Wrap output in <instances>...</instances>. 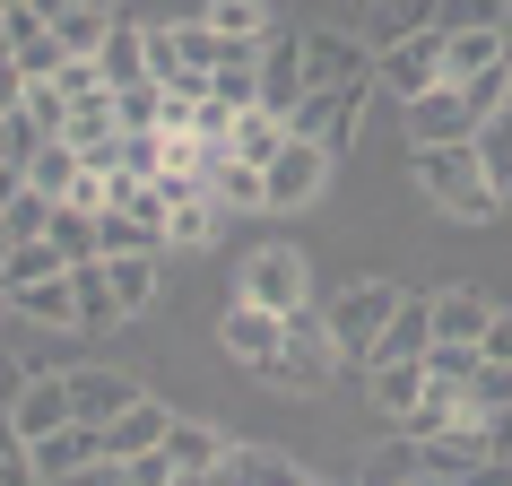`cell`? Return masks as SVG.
Returning <instances> with one entry per match:
<instances>
[{"label":"cell","instance_id":"cell-20","mask_svg":"<svg viewBox=\"0 0 512 486\" xmlns=\"http://www.w3.org/2000/svg\"><path fill=\"white\" fill-rule=\"evenodd\" d=\"M9 313L35 330H79V278L53 270V278H35V287H9Z\"/></svg>","mask_w":512,"mask_h":486},{"label":"cell","instance_id":"cell-40","mask_svg":"<svg viewBox=\"0 0 512 486\" xmlns=\"http://www.w3.org/2000/svg\"><path fill=\"white\" fill-rule=\"evenodd\" d=\"M53 209H61V200H44V191H18V200H9L0 217H9V235H18V243H44V226H53Z\"/></svg>","mask_w":512,"mask_h":486},{"label":"cell","instance_id":"cell-5","mask_svg":"<svg viewBox=\"0 0 512 486\" xmlns=\"http://www.w3.org/2000/svg\"><path fill=\"white\" fill-rule=\"evenodd\" d=\"M374 96H382V79H348V87H304V105L287 113V131L296 139H322L330 157L348 148L356 131H365V113H374Z\"/></svg>","mask_w":512,"mask_h":486},{"label":"cell","instance_id":"cell-46","mask_svg":"<svg viewBox=\"0 0 512 486\" xmlns=\"http://www.w3.org/2000/svg\"><path fill=\"white\" fill-rule=\"evenodd\" d=\"M27 374H35V365H18V356L0 348V408H9V400H18V391H27Z\"/></svg>","mask_w":512,"mask_h":486},{"label":"cell","instance_id":"cell-25","mask_svg":"<svg viewBox=\"0 0 512 486\" xmlns=\"http://www.w3.org/2000/svg\"><path fill=\"white\" fill-rule=\"evenodd\" d=\"M79 183H87V157L70 139H44L27 157V191H44V200H79Z\"/></svg>","mask_w":512,"mask_h":486},{"label":"cell","instance_id":"cell-15","mask_svg":"<svg viewBox=\"0 0 512 486\" xmlns=\"http://www.w3.org/2000/svg\"><path fill=\"white\" fill-rule=\"evenodd\" d=\"M313 469H304L296 452H270V443H226V460H217V486H304Z\"/></svg>","mask_w":512,"mask_h":486},{"label":"cell","instance_id":"cell-42","mask_svg":"<svg viewBox=\"0 0 512 486\" xmlns=\"http://www.w3.org/2000/svg\"><path fill=\"white\" fill-rule=\"evenodd\" d=\"M113 105H122V131H157V113H165V87H157V79H148V87H122Z\"/></svg>","mask_w":512,"mask_h":486},{"label":"cell","instance_id":"cell-10","mask_svg":"<svg viewBox=\"0 0 512 486\" xmlns=\"http://www.w3.org/2000/svg\"><path fill=\"white\" fill-rule=\"evenodd\" d=\"M139 391H148V382H139L131 365H70V408H79L87 426H113Z\"/></svg>","mask_w":512,"mask_h":486},{"label":"cell","instance_id":"cell-26","mask_svg":"<svg viewBox=\"0 0 512 486\" xmlns=\"http://www.w3.org/2000/svg\"><path fill=\"white\" fill-rule=\"evenodd\" d=\"M165 460H174V478H200V469H217V460H226V434H217L209 417H174Z\"/></svg>","mask_w":512,"mask_h":486},{"label":"cell","instance_id":"cell-48","mask_svg":"<svg viewBox=\"0 0 512 486\" xmlns=\"http://www.w3.org/2000/svg\"><path fill=\"white\" fill-rule=\"evenodd\" d=\"M9 252H18V235H9V217H0V270H9Z\"/></svg>","mask_w":512,"mask_h":486},{"label":"cell","instance_id":"cell-53","mask_svg":"<svg viewBox=\"0 0 512 486\" xmlns=\"http://www.w3.org/2000/svg\"><path fill=\"white\" fill-rule=\"evenodd\" d=\"M504 209H512V183H504Z\"/></svg>","mask_w":512,"mask_h":486},{"label":"cell","instance_id":"cell-19","mask_svg":"<svg viewBox=\"0 0 512 486\" xmlns=\"http://www.w3.org/2000/svg\"><path fill=\"white\" fill-rule=\"evenodd\" d=\"M365 400H374V417L400 426L408 408L426 400V356H382V365H365Z\"/></svg>","mask_w":512,"mask_h":486},{"label":"cell","instance_id":"cell-30","mask_svg":"<svg viewBox=\"0 0 512 486\" xmlns=\"http://www.w3.org/2000/svg\"><path fill=\"white\" fill-rule=\"evenodd\" d=\"M96 217H105V209H53V226H44V243H53L70 270H79V261H105V235H96Z\"/></svg>","mask_w":512,"mask_h":486},{"label":"cell","instance_id":"cell-37","mask_svg":"<svg viewBox=\"0 0 512 486\" xmlns=\"http://www.w3.org/2000/svg\"><path fill=\"white\" fill-rule=\"evenodd\" d=\"M469 96V122H495V113L512 105V61H495V70H478V79L460 87Z\"/></svg>","mask_w":512,"mask_h":486},{"label":"cell","instance_id":"cell-35","mask_svg":"<svg viewBox=\"0 0 512 486\" xmlns=\"http://www.w3.org/2000/svg\"><path fill=\"white\" fill-rule=\"evenodd\" d=\"M70 105H79V96H70L61 79H27V105H18V113H27L44 139H70Z\"/></svg>","mask_w":512,"mask_h":486},{"label":"cell","instance_id":"cell-6","mask_svg":"<svg viewBox=\"0 0 512 486\" xmlns=\"http://www.w3.org/2000/svg\"><path fill=\"white\" fill-rule=\"evenodd\" d=\"M330 174H339V157H330L322 139H287V148H278V165L261 174V183H270V209L296 217V209H322Z\"/></svg>","mask_w":512,"mask_h":486},{"label":"cell","instance_id":"cell-31","mask_svg":"<svg viewBox=\"0 0 512 486\" xmlns=\"http://www.w3.org/2000/svg\"><path fill=\"white\" fill-rule=\"evenodd\" d=\"M96 235H105V252H165V261H174V243H165V217L105 209V217H96Z\"/></svg>","mask_w":512,"mask_h":486},{"label":"cell","instance_id":"cell-7","mask_svg":"<svg viewBox=\"0 0 512 486\" xmlns=\"http://www.w3.org/2000/svg\"><path fill=\"white\" fill-rule=\"evenodd\" d=\"M217 348H226V365H243V374H270V356L287 348V313L235 296L226 313H217Z\"/></svg>","mask_w":512,"mask_h":486},{"label":"cell","instance_id":"cell-2","mask_svg":"<svg viewBox=\"0 0 512 486\" xmlns=\"http://www.w3.org/2000/svg\"><path fill=\"white\" fill-rule=\"evenodd\" d=\"M400 278L391 270H356V278H339L322 296V322H330V339H339V356L348 365H374V348H382V322L400 313Z\"/></svg>","mask_w":512,"mask_h":486},{"label":"cell","instance_id":"cell-14","mask_svg":"<svg viewBox=\"0 0 512 486\" xmlns=\"http://www.w3.org/2000/svg\"><path fill=\"white\" fill-rule=\"evenodd\" d=\"M174 417H183V408H165L157 391H139V400H131V408H122V417H113V426H105V452H113V460L165 452V434H174Z\"/></svg>","mask_w":512,"mask_h":486},{"label":"cell","instance_id":"cell-36","mask_svg":"<svg viewBox=\"0 0 512 486\" xmlns=\"http://www.w3.org/2000/svg\"><path fill=\"white\" fill-rule=\"evenodd\" d=\"M79 330H113L122 322V304H113V278H105V261H79Z\"/></svg>","mask_w":512,"mask_h":486},{"label":"cell","instance_id":"cell-33","mask_svg":"<svg viewBox=\"0 0 512 486\" xmlns=\"http://www.w3.org/2000/svg\"><path fill=\"white\" fill-rule=\"evenodd\" d=\"M200 18H209L226 44H270V0H209Z\"/></svg>","mask_w":512,"mask_h":486},{"label":"cell","instance_id":"cell-29","mask_svg":"<svg viewBox=\"0 0 512 486\" xmlns=\"http://www.w3.org/2000/svg\"><path fill=\"white\" fill-rule=\"evenodd\" d=\"M504 61V27H469V35H443V70H452V87H469L478 70H495Z\"/></svg>","mask_w":512,"mask_h":486},{"label":"cell","instance_id":"cell-50","mask_svg":"<svg viewBox=\"0 0 512 486\" xmlns=\"http://www.w3.org/2000/svg\"><path fill=\"white\" fill-rule=\"evenodd\" d=\"M504 61H512V9H504Z\"/></svg>","mask_w":512,"mask_h":486},{"label":"cell","instance_id":"cell-24","mask_svg":"<svg viewBox=\"0 0 512 486\" xmlns=\"http://www.w3.org/2000/svg\"><path fill=\"white\" fill-rule=\"evenodd\" d=\"M408 478H426V452H417V434H400V426L356 460V486H408Z\"/></svg>","mask_w":512,"mask_h":486},{"label":"cell","instance_id":"cell-39","mask_svg":"<svg viewBox=\"0 0 512 486\" xmlns=\"http://www.w3.org/2000/svg\"><path fill=\"white\" fill-rule=\"evenodd\" d=\"M478 157H486V174H495V191L512 183V105L495 113V122H478Z\"/></svg>","mask_w":512,"mask_h":486},{"label":"cell","instance_id":"cell-21","mask_svg":"<svg viewBox=\"0 0 512 486\" xmlns=\"http://www.w3.org/2000/svg\"><path fill=\"white\" fill-rule=\"evenodd\" d=\"M105 278H113V304H122V322L148 313L165 287V252H105Z\"/></svg>","mask_w":512,"mask_h":486},{"label":"cell","instance_id":"cell-32","mask_svg":"<svg viewBox=\"0 0 512 486\" xmlns=\"http://www.w3.org/2000/svg\"><path fill=\"white\" fill-rule=\"evenodd\" d=\"M209 191L226 200V217H235V209H270V183H261V165H243V157H217V165H209Z\"/></svg>","mask_w":512,"mask_h":486},{"label":"cell","instance_id":"cell-55","mask_svg":"<svg viewBox=\"0 0 512 486\" xmlns=\"http://www.w3.org/2000/svg\"><path fill=\"white\" fill-rule=\"evenodd\" d=\"M304 486H322V478H304Z\"/></svg>","mask_w":512,"mask_h":486},{"label":"cell","instance_id":"cell-22","mask_svg":"<svg viewBox=\"0 0 512 486\" xmlns=\"http://www.w3.org/2000/svg\"><path fill=\"white\" fill-rule=\"evenodd\" d=\"M96 70H105L113 96H122V87H148V18H113L105 53H96Z\"/></svg>","mask_w":512,"mask_h":486},{"label":"cell","instance_id":"cell-34","mask_svg":"<svg viewBox=\"0 0 512 486\" xmlns=\"http://www.w3.org/2000/svg\"><path fill=\"white\" fill-rule=\"evenodd\" d=\"M460 408H469V417H512V365L478 356V374L460 382Z\"/></svg>","mask_w":512,"mask_h":486},{"label":"cell","instance_id":"cell-8","mask_svg":"<svg viewBox=\"0 0 512 486\" xmlns=\"http://www.w3.org/2000/svg\"><path fill=\"white\" fill-rule=\"evenodd\" d=\"M452 70H443V35H408V44H391L382 53V96L391 105H417L426 87H443Z\"/></svg>","mask_w":512,"mask_h":486},{"label":"cell","instance_id":"cell-54","mask_svg":"<svg viewBox=\"0 0 512 486\" xmlns=\"http://www.w3.org/2000/svg\"><path fill=\"white\" fill-rule=\"evenodd\" d=\"M0 9H18V0H0Z\"/></svg>","mask_w":512,"mask_h":486},{"label":"cell","instance_id":"cell-4","mask_svg":"<svg viewBox=\"0 0 512 486\" xmlns=\"http://www.w3.org/2000/svg\"><path fill=\"white\" fill-rule=\"evenodd\" d=\"M339 365H348V356H339V339H330V322H322V304H313V313H296V322H287V348L270 356V391H304V400H313V391H330V374H339Z\"/></svg>","mask_w":512,"mask_h":486},{"label":"cell","instance_id":"cell-47","mask_svg":"<svg viewBox=\"0 0 512 486\" xmlns=\"http://www.w3.org/2000/svg\"><path fill=\"white\" fill-rule=\"evenodd\" d=\"M18 191H27V165H0V209H9Z\"/></svg>","mask_w":512,"mask_h":486},{"label":"cell","instance_id":"cell-45","mask_svg":"<svg viewBox=\"0 0 512 486\" xmlns=\"http://www.w3.org/2000/svg\"><path fill=\"white\" fill-rule=\"evenodd\" d=\"M486 356L512 365V304H495V322H486Z\"/></svg>","mask_w":512,"mask_h":486},{"label":"cell","instance_id":"cell-12","mask_svg":"<svg viewBox=\"0 0 512 486\" xmlns=\"http://www.w3.org/2000/svg\"><path fill=\"white\" fill-rule=\"evenodd\" d=\"M486 322H495V296L486 287H434V348H486Z\"/></svg>","mask_w":512,"mask_h":486},{"label":"cell","instance_id":"cell-43","mask_svg":"<svg viewBox=\"0 0 512 486\" xmlns=\"http://www.w3.org/2000/svg\"><path fill=\"white\" fill-rule=\"evenodd\" d=\"M61 61H70V53H61V35H44V44H27V53H18V70H27V79H53Z\"/></svg>","mask_w":512,"mask_h":486},{"label":"cell","instance_id":"cell-51","mask_svg":"<svg viewBox=\"0 0 512 486\" xmlns=\"http://www.w3.org/2000/svg\"><path fill=\"white\" fill-rule=\"evenodd\" d=\"M408 486H452V478H408Z\"/></svg>","mask_w":512,"mask_h":486},{"label":"cell","instance_id":"cell-52","mask_svg":"<svg viewBox=\"0 0 512 486\" xmlns=\"http://www.w3.org/2000/svg\"><path fill=\"white\" fill-rule=\"evenodd\" d=\"M96 9H122V0H96Z\"/></svg>","mask_w":512,"mask_h":486},{"label":"cell","instance_id":"cell-1","mask_svg":"<svg viewBox=\"0 0 512 486\" xmlns=\"http://www.w3.org/2000/svg\"><path fill=\"white\" fill-rule=\"evenodd\" d=\"M408 183L426 191V209H443L452 226H495L504 217V191L486 174L478 139H426V148H408Z\"/></svg>","mask_w":512,"mask_h":486},{"label":"cell","instance_id":"cell-13","mask_svg":"<svg viewBox=\"0 0 512 486\" xmlns=\"http://www.w3.org/2000/svg\"><path fill=\"white\" fill-rule=\"evenodd\" d=\"M96 460H113V452H105V426H87V417H70L61 434H44V443H35V469H44V486H70L79 469H96Z\"/></svg>","mask_w":512,"mask_h":486},{"label":"cell","instance_id":"cell-16","mask_svg":"<svg viewBox=\"0 0 512 486\" xmlns=\"http://www.w3.org/2000/svg\"><path fill=\"white\" fill-rule=\"evenodd\" d=\"M400 122H408V139H417V148H426V139H478V122H469V96H460L452 79L426 87L417 105H400Z\"/></svg>","mask_w":512,"mask_h":486},{"label":"cell","instance_id":"cell-11","mask_svg":"<svg viewBox=\"0 0 512 486\" xmlns=\"http://www.w3.org/2000/svg\"><path fill=\"white\" fill-rule=\"evenodd\" d=\"M417 452H426V478H452V486H460L469 469L495 460V417H460L452 434H426Z\"/></svg>","mask_w":512,"mask_h":486},{"label":"cell","instance_id":"cell-17","mask_svg":"<svg viewBox=\"0 0 512 486\" xmlns=\"http://www.w3.org/2000/svg\"><path fill=\"white\" fill-rule=\"evenodd\" d=\"M9 417H18V434L27 443H44V434H61L79 408H70V374H27V391L9 400Z\"/></svg>","mask_w":512,"mask_h":486},{"label":"cell","instance_id":"cell-23","mask_svg":"<svg viewBox=\"0 0 512 486\" xmlns=\"http://www.w3.org/2000/svg\"><path fill=\"white\" fill-rule=\"evenodd\" d=\"M217 235H226V200H217V191H191V200L165 209V243H174V252H209Z\"/></svg>","mask_w":512,"mask_h":486},{"label":"cell","instance_id":"cell-44","mask_svg":"<svg viewBox=\"0 0 512 486\" xmlns=\"http://www.w3.org/2000/svg\"><path fill=\"white\" fill-rule=\"evenodd\" d=\"M27 105V70H18V53H0V113Z\"/></svg>","mask_w":512,"mask_h":486},{"label":"cell","instance_id":"cell-49","mask_svg":"<svg viewBox=\"0 0 512 486\" xmlns=\"http://www.w3.org/2000/svg\"><path fill=\"white\" fill-rule=\"evenodd\" d=\"M174 486H217V469H200V478H174Z\"/></svg>","mask_w":512,"mask_h":486},{"label":"cell","instance_id":"cell-27","mask_svg":"<svg viewBox=\"0 0 512 486\" xmlns=\"http://www.w3.org/2000/svg\"><path fill=\"white\" fill-rule=\"evenodd\" d=\"M426 348H434V296H400V313L382 322L374 365H382V356H426Z\"/></svg>","mask_w":512,"mask_h":486},{"label":"cell","instance_id":"cell-28","mask_svg":"<svg viewBox=\"0 0 512 486\" xmlns=\"http://www.w3.org/2000/svg\"><path fill=\"white\" fill-rule=\"evenodd\" d=\"M287 139H296V131H287V113H261V105H252V113L235 122V139H226V157H243V165H261V174H270Z\"/></svg>","mask_w":512,"mask_h":486},{"label":"cell","instance_id":"cell-3","mask_svg":"<svg viewBox=\"0 0 512 486\" xmlns=\"http://www.w3.org/2000/svg\"><path fill=\"white\" fill-rule=\"evenodd\" d=\"M235 296L243 304H270V313L296 322V313L322 304V278H313V261H304L296 243H252V252L235 261Z\"/></svg>","mask_w":512,"mask_h":486},{"label":"cell","instance_id":"cell-38","mask_svg":"<svg viewBox=\"0 0 512 486\" xmlns=\"http://www.w3.org/2000/svg\"><path fill=\"white\" fill-rule=\"evenodd\" d=\"M512 0H443V18H434V35H469V27H504Z\"/></svg>","mask_w":512,"mask_h":486},{"label":"cell","instance_id":"cell-9","mask_svg":"<svg viewBox=\"0 0 512 486\" xmlns=\"http://www.w3.org/2000/svg\"><path fill=\"white\" fill-rule=\"evenodd\" d=\"M304 27H270L261 44V113H296L304 105Z\"/></svg>","mask_w":512,"mask_h":486},{"label":"cell","instance_id":"cell-18","mask_svg":"<svg viewBox=\"0 0 512 486\" xmlns=\"http://www.w3.org/2000/svg\"><path fill=\"white\" fill-rule=\"evenodd\" d=\"M434 18H443V0H365L356 35H365L374 53H391V44H408V35H434Z\"/></svg>","mask_w":512,"mask_h":486},{"label":"cell","instance_id":"cell-41","mask_svg":"<svg viewBox=\"0 0 512 486\" xmlns=\"http://www.w3.org/2000/svg\"><path fill=\"white\" fill-rule=\"evenodd\" d=\"M486 348H426V382H443V391H460V382L478 374Z\"/></svg>","mask_w":512,"mask_h":486}]
</instances>
